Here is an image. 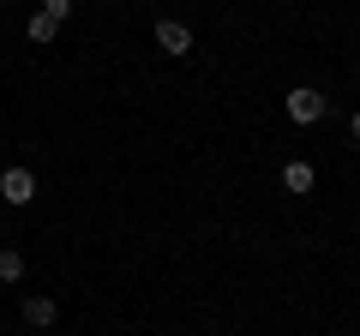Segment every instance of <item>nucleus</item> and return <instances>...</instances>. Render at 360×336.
<instances>
[{
    "label": "nucleus",
    "mask_w": 360,
    "mask_h": 336,
    "mask_svg": "<svg viewBox=\"0 0 360 336\" xmlns=\"http://www.w3.org/2000/svg\"><path fill=\"white\" fill-rule=\"evenodd\" d=\"M25 324H37V330H49L54 318H60V300H49V295H25Z\"/></svg>",
    "instance_id": "4"
},
{
    "label": "nucleus",
    "mask_w": 360,
    "mask_h": 336,
    "mask_svg": "<svg viewBox=\"0 0 360 336\" xmlns=\"http://www.w3.org/2000/svg\"><path fill=\"white\" fill-rule=\"evenodd\" d=\"M42 13H49L54 25H66V18H72V0H42Z\"/></svg>",
    "instance_id": "8"
},
{
    "label": "nucleus",
    "mask_w": 360,
    "mask_h": 336,
    "mask_svg": "<svg viewBox=\"0 0 360 336\" xmlns=\"http://www.w3.org/2000/svg\"><path fill=\"white\" fill-rule=\"evenodd\" d=\"M348 138L360 144V108H354V115H348Z\"/></svg>",
    "instance_id": "9"
},
{
    "label": "nucleus",
    "mask_w": 360,
    "mask_h": 336,
    "mask_svg": "<svg viewBox=\"0 0 360 336\" xmlns=\"http://www.w3.org/2000/svg\"><path fill=\"white\" fill-rule=\"evenodd\" d=\"M25 30H30V42H37V49H49V42L60 37V25H54L49 13H37V18H30V25H25Z\"/></svg>",
    "instance_id": "7"
},
{
    "label": "nucleus",
    "mask_w": 360,
    "mask_h": 336,
    "mask_svg": "<svg viewBox=\"0 0 360 336\" xmlns=\"http://www.w3.org/2000/svg\"><path fill=\"white\" fill-rule=\"evenodd\" d=\"M283 108H288V120H295V127H319V120L330 115V96L312 91V84H295V91L283 96Z\"/></svg>",
    "instance_id": "1"
},
{
    "label": "nucleus",
    "mask_w": 360,
    "mask_h": 336,
    "mask_svg": "<svg viewBox=\"0 0 360 336\" xmlns=\"http://www.w3.org/2000/svg\"><path fill=\"white\" fill-rule=\"evenodd\" d=\"M0 198L13 210H25L30 198H37V174H30V168H6V174H0Z\"/></svg>",
    "instance_id": "3"
},
{
    "label": "nucleus",
    "mask_w": 360,
    "mask_h": 336,
    "mask_svg": "<svg viewBox=\"0 0 360 336\" xmlns=\"http://www.w3.org/2000/svg\"><path fill=\"white\" fill-rule=\"evenodd\" d=\"M156 49H162L168 60H186V54H193V30L180 25V18H156Z\"/></svg>",
    "instance_id": "2"
},
{
    "label": "nucleus",
    "mask_w": 360,
    "mask_h": 336,
    "mask_svg": "<svg viewBox=\"0 0 360 336\" xmlns=\"http://www.w3.org/2000/svg\"><path fill=\"white\" fill-rule=\"evenodd\" d=\"M283 186H288V193H312V186H319V168L295 156V162H283Z\"/></svg>",
    "instance_id": "5"
},
{
    "label": "nucleus",
    "mask_w": 360,
    "mask_h": 336,
    "mask_svg": "<svg viewBox=\"0 0 360 336\" xmlns=\"http://www.w3.org/2000/svg\"><path fill=\"white\" fill-rule=\"evenodd\" d=\"M0 283H25V252L0 246Z\"/></svg>",
    "instance_id": "6"
}]
</instances>
